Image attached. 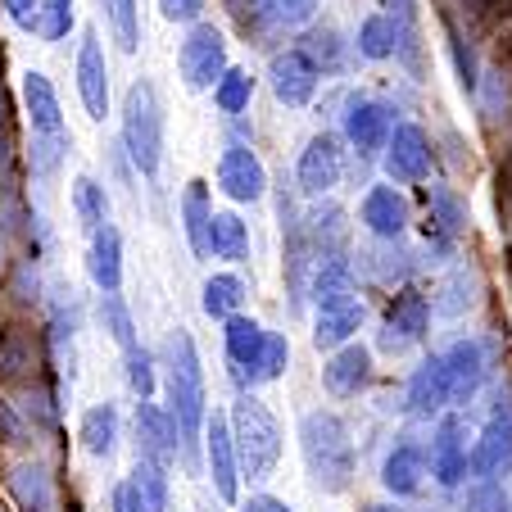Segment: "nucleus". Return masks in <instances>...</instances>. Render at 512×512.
<instances>
[{
	"label": "nucleus",
	"instance_id": "f257e3e1",
	"mask_svg": "<svg viewBox=\"0 0 512 512\" xmlns=\"http://www.w3.org/2000/svg\"><path fill=\"white\" fill-rule=\"evenodd\" d=\"M164 399H168L164 413L177 426V449H186V463H195V445H200V435H204L209 408H204L200 354H195V340L182 327L168 331V345H164Z\"/></svg>",
	"mask_w": 512,
	"mask_h": 512
},
{
	"label": "nucleus",
	"instance_id": "f03ea898",
	"mask_svg": "<svg viewBox=\"0 0 512 512\" xmlns=\"http://www.w3.org/2000/svg\"><path fill=\"white\" fill-rule=\"evenodd\" d=\"M300 454L309 467V481L322 494H345L354 485L358 458H354V440H349V426L340 422L327 408H313L300 417Z\"/></svg>",
	"mask_w": 512,
	"mask_h": 512
},
{
	"label": "nucleus",
	"instance_id": "7ed1b4c3",
	"mask_svg": "<svg viewBox=\"0 0 512 512\" xmlns=\"http://www.w3.org/2000/svg\"><path fill=\"white\" fill-rule=\"evenodd\" d=\"M227 431H232V449H236V467H241L250 481H263L272 476L281 458V431L272 422L268 404H263L254 390H241L232 404V417H227Z\"/></svg>",
	"mask_w": 512,
	"mask_h": 512
},
{
	"label": "nucleus",
	"instance_id": "20e7f679",
	"mask_svg": "<svg viewBox=\"0 0 512 512\" xmlns=\"http://www.w3.org/2000/svg\"><path fill=\"white\" fill-rule=\"evenodd\" d=\"M123 145L136 173L155 182L164 164V114H159V96L150 82H132L123 96Z\"/></svg>",
	"mask_w": 512,
	"mask_h": 512
},
{
	"label": "nucleus",
	"instance_id": "39448f33",
	"mask_svg": "<svg viewBox=\"0 0 512 512\" xmlns=\"http://www.w3.org/2000/svg\"><path fill=\"white\" fill-rule=\"evenodd\" d=\"M177 64H182V82L191 91L218 87V78L227 73V41H223V32L209 28V23H195V28L186 32V41H182Z\"/></svg>",
	"mask_w": 512,
	"mask_h": 512
},
{
	"label": "nucleus",
	"instance_id": "423d86ee",
	"mask_svg": "<svg viewBox=\"0 0 512 512\" xmlns=\"http://www.w3.org/2000/svg\"><path fill=\"white\" fill-rule=\"evenodd\" d=\"M512 472V408H494L490 426L467 449V476L476 481H499Z\"/></svg>",
	"mask_w": 512,
	"mask_h": 512
},
{
	"label": "nucleus",
	"instance_id": "0eeeda50",
	"mask_svg": "<svg viewBox=\"0 0 512 512\" xmlns=\"http://www.w3.org/2000/svg\"><path fill=\"white\" fill-rule=\"evenodd\" d=\"M426 327H431V304H426V295H417L413 286H404L395 300H390L377 340H381V349H386V354H399V349L426 340Z\"/></svg>",
	"mask_w": 512,
	"mask_h": 512
},
{
	"label": "nucleus",
	"instance_id": "6e6552de",
	"mask_svg": "<svg viewBox=\"0 0 512 512\" xmlns=\"http://www.w3.org/2000/svg\"><path fill=\"white\" fill-rule=\"evenodd\" d=\"M426 467H431V476L445 490L467 481V422L458 413L440 417V426L431 435V449H426Z\"/></svg>",
	"mask_w": 512,
	"mask_h": 512
},
{
	"label": "nucleus",
	"instance_id": "1a4fd4ad",
	"mask_svg": "<svg viewBox=\"0 0 512 512\" xmlns=\"http://www.w3.org/2000/svg\"><path fill=\"white\" fill-rule=\"evenodd\" d=\"M386 173L390 182L399 186H413L431 173V141L417 123H395L390 127V141H386Z\"/></svg>",
	"mask_w": 512,
	"mask_h": 512
},
{
	"label": "nucleus",
	"instance_id": "9d476101",
	"mask_svg": "<svg viewBox=\"0 0 512 512\" xmlns=\"http://www.w3.org/2000/svg\"><path fill=\"white\" fill-rule=\"evenodd\" d=\"M204 463H209V476H213V490L223 503H236L241 494V467H236V449H232V431H227V417L213 413L204 417Z\"/></svg>",
	"mask_w": 512,
	"mask_h": 512
},
{
	"label": "nucleus",
	"instance_id": "9b49d317",
	"mask_svg": "<svg viewBox=\"0 0 512 512\" xmlns=\"http://www.w3.org/2000/svg\"><path fill=\"white\" fill-rule=\"evenodd\" d=\"M268 82H272V96H277L281 105L300 109V105L313 100L322 73L304 50H281V55H272V64H268Z\"/></svg>",
	"mask_w": 512,
	"mask_h": 512
},
{
	"label": "nucleus",
	"instance_id": "f8f14e48",
	"mask_svg": "<svg viewBox=\"0 0 512 512\" xmlns=\"http://www.w3.org/2000/svg\"><path fill=\"white\" fill-rule=\"evenodd\" d=\"M340 173H345V155H340V141L331 132L313 136L309 150L300 155V168H295V186H300V195H327L340 186Z\"/></svg>",
	"mask_w": 512,
	"mask_h": 512
},
{
	"label": "nucleus",
	"instance_id": "ddd939ff",
	"mask_svg": "<svg viewBox=\"0 0 512 512\" xmlns=\"http://www.w3.org/2000/svg\"><path fill=\"white\" fill-rule=\"evenodd\" d=\"M218 186H223L232 200L254 204L268 195V168L259 164L250 145H227L223 159H218Z\"/></svg>",
	"mask_w": 512,
	"mask_h": 512
},
{
	"label": "nucleus",
	"instance_id": "4468645a",
	"mask_svg": "<svg viewBox=\"0 0 512 512\" xmlns=\"http://www.w3.org/2000/svg\"><path fill=\"white\" fill-rule=\"evenodd\" d=\"M136 458H150L155 467H173L177 458V426L159 404L141 399L136 404Z\"/></svg>",
	"mask_w": 512,
	"mask_h": 512
},
{
	"label": "nucleus",
	"instance_id": "2eb2a0df",
	"mask_svg": "<svg viewBox=\"0 0 512 512\" xmlns=\"http://www.w3.org/2000/svg\"><path fill=\"white\" fill-rule=\"evenodd\" d=\"M390 127H395V114H390L381 100H363L354 96L345 109V136L358 155H381L390 141Z\"/></svg>",
	"mask_w": 512,
	"mask_h": 512
},
{
	"label": "nucleus",
	"instance_id": "dca6fc26",
	"mask_svg": "<svg viewBox=\"0 0 512 512\" xmlns=\"http://www.w3.org/2000/svg\"><path fill=\"white\" fill-rule=\"evenodd\" d=\"M440 358H445V372H449V408H467L485 381V345L481 340H458Z\"/></svg>",
	"mask_w": 512,
	"mask_h": 512
},
{
	"label": "nucleus",
	"instance_id": "f3484780",
	"mask_svg": "<svg viewBox=\"0 0 512 512\" xmlns=\"http://www.w3.org/2000/svg\"><path fill=\"white\" fill-rule=\"evenodd\" d=\"M358 218H363V227H368L377 241H399V236L408 232V223H413L408 200L395 191V186H372V191L363 195V209H358Z\"/></svg>",
	"mask_w": 512,
	"mask_h": 512
},
{
	"label": "nucleus",
	"instance_id": "a211bd4d",
	"mask_svg": "<svg viewBox=\"0 0 512 512\" xmlns=\"http://www.w3.org/2000/svg\"><path fill=\"white\" fill-rule=\"evenodd\" d=\"M404 404L413 417H435L449 408V372H445V358L431 354L417 363V372L408 377V390H404Z\"/></svg>",
	"mask_w": 512,
	"mask_h": 512
},
{
	"label": "nucleus",
	"instance_id": "6ab92c4d",
	"mask_svg": "<svg viewBox=\"0 0 512 512\" xmlns=\"http://www.w3.org/2000/svg\"><path fill=\"white\" fill-rule=\"evenodd\" d=\"M78 96L96 123L109 114V68H105V50H100L96 32H87L78 50Z\"/></svg>",
	"mask_w": 512,
	"mask_h": 512
},
{
	"label": "nucleus",
	"instance_id": "aec40b11",
	"mask_svg": "<svg viewBox=\"0 0 512 512\" xmlns=\"http://www.w3.org/2000/svg\"><path fill=\"white\" fill-rule=\"evenodd\" d=\"M263 336H268V331L254 318H241V313L227 318L223 340H227V358H232V377L241 390H254V363H259V354H263Z\"/></svg>",
	"mask_w": 512,
	"mask_h": 512
},
{
	"label": "nucleus",
	"instance_id": "412c9836",
	"mask_svg": "<svg viewBox=\"0 0 512 512\" xmlns=\"http://www.w3.org/2000/svg\"><path fill=\"white\" fill-rule=\"evenodd\" d=\"M87 272L100 286V295H118V286H123V236H118V227L105 223L100 232H91Z\"/></svg>",
	"mask_w": 512,
	"mask_h": 512
},
{
	"label": "nucleus",
	"instance_id": "4be33fe9",
	"mask_svg": "<svg viewBox=\"0 0 512 512\" xmlns=\"http://www.w3.org/2000/svg\"><path fill=\"white\" fill-rule=\"evenodd\" d=\"M368 377H372L368 345H340L336 358H331L327 368H322V381H327V390L336 399H354L358 390L368 386Z\"/></svg>",
	"mask_w": 512,
	"mask_h": 512
},
{
	"label": "nucleus",
	"instance_id": "5701e85b",
	"mask_svg": "<svg viewBox=\"0 0 512 512\" xmlns=\"http://www.w3.org/2000/svg\"><path fill=\"white\" fill-rule=\"evenodd\" d=\"M422 476H426V445H413V440L395 445L386 454V463H381V485L390 494H399V499H413L422 490Z\"/></svg>",
	"mask_w": 512,
	"mask_h": 512
},
{
	"label": "nucleus",
	"instance_id": "b1692460",
	"mask_svg": "<svg viewBox=\"0 0 512 512\" xmlns=\"http://www.w3.org/2000/svg\"><path fill=\"white\" fill-rule=\"evenodd\" d=\"M363 318H368V309H363V300H358V295H354V300H345V304H327V309H318L313 345H318V349L349 345V336L363 327Z\"/></svg>",
	"mask_w": 512,
	"mask_h": 512
},
{
	"label": "nucleus",
	"instance_id": "393cba45",
	"mask_svg": "<svg viewBox=\"0 0 512 512\" xmlns=\"http://www.w3.org/2000/svg\"><path fill=\"white\" fill-rule=\"evenodd\" d=\"M309 286H313V300H318V309L354 300V263H349V254L318 259V263H313V281H309Z\"/></svg>",
	"mask_w": 512,
	"mask_h": 512
},
{
	"label": "nucleus",
	"instance_id": "a878e982",
	"mask_svg": "<svg viewBox=\"0 0 512 512\" xmlns=\"http://www.w3.org/2000/svg\"><path fill=\"white\" fill-rule=\"evenodd\" d=\"M23 100H28L32 136H59V132H64L59 96H55V87H50L46 73H28V78H23Z\"/></svg>",
	"mask_w": 512,
	"mask_h": 512
},
{
	"label": "nucleus",
	"instance_id": "bb28decb",
	"mask_svg": "<svg viewBox=\"0 0 512 512\" xmlns=\"http://www.w3.org/2000/svg\"><path fill=\"white\" fill-rule=\"evenodd\" d=\"M10 494H14V503H19V512H55V485H50V476L41 463L14 467Z\"/></svg>",
	"mask_w": 512,
	"mask_h": 512
},
{
	"label": "nucleus",
	"instance_id": "cd10ccee",
	"mask_svg": "<svg viewBox=\"0 0 512 512\" xmlns=\"http://www.w3.org/2000/svg\"><path fill=\"white\" fill-rule=\"evenodd\" d=\"M209 218H213V204H209V182H191L182 191V223H186V241L191 250L209 254Z\"/></svg>",
	"mask_w": 512,
	"mask_h": 512
},
{
	"label": "nucleus",
	"instance_id": "c85d7f7f",
	"mask_svg": "<svg viewBox=\"0 0 512 512\" xmlns=\"http://www.w3.org/2000/svg\"><path fill=\"white\" fill-rule=\"evenodd\" d=\"M78 435H82V449H87L91 458H114V449H118V408L114 404L87 408Z\"/></svg>",
	"mask_w": 512,
	"mask_h": 512
},
{
	"label": "nucleus",
	"instance_id": "c756f323",
	"mask_svg": "<svg viewBox=\"0 0 512 512\" xmlns=\"http://www.w3.org/2000/svg\"><path fill=\"white\" fill-rule=\"evenodd\" d=\"M209 254L232 263H241L250 254V232H245V223L236 213H213L209 218Z\"/></svg>",
	"mask_w": 512,
	"mask_h": 512
},
{
	"label": "nucleus",
	"instance_id": "7c9ffc66",
	"mask_svg": "<svg viewBox=\"0 0 512 512\" xmlns=\"http://www.w3.org/2000/svg\"><path fill=\"white\" fill-rule=\"evenodd\" d=\"M241 304H245V281L241 277L218 272V277L204 281V313H209V318L227 322V318H236V313H241Z\"/></svg>",
	"mask_w": 512,
	"mask_h": 512
},
{
	"label": "nucleus",
	"instance_id": "2f4dec72",
	"mask_svg": "<svg viewBox=\"0 0 512 512\" xmlns=\"http://www.w3.org/2000/svg\"><path fill=\"white\" fill-rule=\"evenodd\" d=\"M73 213H78V223L87 227V232H100V227L109 223V195L96 177L82 173L78 182H73Z\"/></svg>",
	"mask_w": 512,
	"mask_h": 512
},
{
	"label": "nucleus",
	"instance_id": "473e14b6",
	"mask_svg": "<svg viewBox=\"0 0 512 512\" xmlns=\"http://www.w3.org/2000/svg\"><path fill=\"white\" fill-rule=\"evenodd\" d=\"M136 490V499H141L145 512H168V472L164 467H155L150 458H136L132 463V481H127Z\"/></svg>",
	"mask_w": 512,
	"mask_h": 512
},
{
	"label": "nucleus",
	"instance_id": "72a5a7b5",
	"mask_svg": "<svg viewBox=\"0 0 512 512\" xmlns=\"http://www.w3.org/2000/svg\"><path fill=\"white\" fill-rule=\"evenodd\" d=\"M426 209H431V218H426V223H435L440 232L449 236V241H454V236H463L467 209L458 204L454 191H445V186H431V191H426Z\"/></svg>",
	"mask_w": 512,
	"mask_h": 512
},
{
	"label": "nucleus",
	"instance_id": "f704fd0d",
	"mask_svg": "<svg viewBox=\"0 0 512 512\" xmlns=\"http://www.w3.org/2000/svg\"><path fill=\"white\" fill-rule=\"evenodd\" d=\"M250 96H254V78L245 73V68H227L223 78H218V87H213V105L223 109V114H245L250 109Z\"/></svg>",
	"mask_w": 512,
	"mask_h": 512
},
{
	"label": "nucleus",
	"instance_id": "c9c22d12",
	"mask_svg": "<svg viewBox=\"0 0 512 512\" xmlns=\"http://www.w3.org/2000/svg\"><path fill=\"white\" fill-rule=\"evenodd\" d=\"M358 55L363 59H390L395 55V23L386 14H372V19L358 23Z\"/></svg>",
	"mask_w": 512,
	"mask_h": 512
},
{
	"label": "nucleus",
	"instance_id": "e433bc0d",
	"mask_svg": "<svg viewBox=\"0 0 512 512\" xmlns=\"http://www.w3.org/2000/svg\"><path fill=\"white\" fill-rule=\"evenodd\" d=\"M100 318H105V331L118 340V349H136L141 340H136V322H132V313H127V304L118 300V295H100Z\"/></svg>",
	"mask_w": 512,
	"mask_h": 512
},
{
	"label": "nucleus",
	"instance_id": "4c0bfd02",
	"mask_svg": "<svg viewBox=\"0 0 512 512\" xmlns=\"http://www.w3.org/2000/svg\"><path fill=\"white\" fill-rule=\"evenodd\" d=\"M286 363H290L286 336H281V331H268V336H263V354H259V363H254V386H263V381H281Z\"/></svg>",
	"mask_w": 512,
	"mask_h": 512
},
{
	"label": "nucleus",
	"instance_id": "58836bf2",
	"mask_svg": "<svg viewBox=\"0 0 512 512\" xmlns=\"http://www.w3.org/2000/svg\"><path fill=\"white\" fill-rule=\"evenodd\" d=\"M100 5H105V14H109V28H114L118 46L132 55L136 41H141V28H136V0H100Z\"/></svg>",
	"mask_w": 512,
	"mask_h": 512
},
{
	"label": "nucleus",
	"instance_id": "ea45409f",
	"mask_svg": "<svg viewBox=\"0 0 512 512\" xmlns=\"http://www.w3.org/2000/svg\"><path fill=\"white\" fill-rule=\"evenodd\" d=\"M227 14H232V23L245 37H259V32L268 28V19H277L272 0H227Z\"/></svg>",
	"mask_w": 512,
	"mask_h": 512
},
{
	"label": "nucleus",
	"instance_id": "a19ab883",
	"mask_svg": "<svg viewBox=\"0 0 512 512\" xmlns=\"http://www.w3.org/2000/svg\"><path fill=\"white\" fill-rule=\"evenodd\" d=\"M123 363H127V386L136 390V399H150V395H155L159 377H155V358H150V349H141V345L127 349Z\"/></svg>",
	"mask_w": 512,
	"mask_h": 512
},
{
	"label": "nucleus",
	"instance_id": "79ce46f5",
	"mask_svg": "<svg viewBox=\"0 0 512 512\" xmlns=\"http://www.w3.org/2000/svg\"><path fill=\"white\" fill-rule=\"evenodd\" d=\"M73 28V0H41L37 10V32L46 41H64Z\"/></svg>",
	"mask_w": 512,
	"mask_h": 512
},
{
	"label": "nucleus",
	"instance_id": "37998d69",
	"mask_svg": "<svg viewBox=\"0 0 512 512\" xmlns=\"http://www.w3.org/2000/svg\"><path fill=\"white\" fill-rule=\"evenodd\" d=\"M304 55L318 64V73H336L340 68V37H336V28H313L309 32V50Z\"/></svg>",
	"mask_w": 512,
	"mask_h": 512
},
{
	"label": "nucleus",
	"instance_id": "c03bdc74",
	"mask_svg": "<svg viewBox=\"0 0 512 512\" xmlns=\"http://www.w3.org/2000/svg\"><path fill=\"white\" fill-rule=\"evenodd\" d=\"M64 150H68V132H59V136H32V173L50 177L59 168V159H64Z\"/></svg>",
	"mask_w": 512,
	"mask_h": 512
},
{
	"label": "nucleus",
	"instance_id": "a18cd8bd",
	"mask_svg": "<svg viewBox=\"0 0 512 512\" xmlns=\"http://www.w3.org/2000/svg\"><path fill=\"white\" fill-rule=\"evenodd\" d=\"M508 490L499 481H476L463 499V512H508Z\"/></svg>",
	"mask_w": 512,
	"mask_h": 512
},
{
	"label": "nucleus",
	"instance_id": "49530a36",
	"mask_svg": "<svg viewBox=\"0 0 512 512\" xmlns=\"http://www.w3.org/2000/svg\"><path fill=\"white\" fill-rule=\"evenodd\" d=\"M159 14L168 23H195L204 14V0H159Z\"/></svg>",
	"mask_w": 512,
	"mask_h": 512
},
{
	"label": "nucleus",
	"instance_id": "de8ad7c7",
	"mask_svg": "<svg viewBox=\"0 0 512 512\" xmlns=\"http://www.w3.org/2000/svg\"><path fill=\"white\" fill-rule=\"evenodd\" d=\"M272 10H277L281 23H304V19H313L318 0H272Z\"/></svg>",
	"mask_w": 512,
	"mask_h": 512
},
{
	"label": "nucleus",
	"instance_id": "09e8293b",
	"mask_svg": "<svg viewBox=\"0 0 512 512\" xmlns=\"http://www.w3.org/2000/svg\"><path fill=\"white\" fill-rule=\"evenodd\" d=\"M5 10H10V19L19 23V28L37 32V10H41V0H5Z\"/></svg>",
	"mask_w": 512,
	"mask_h": 512
},
{
	"label": "nucleus",
	"instance_id": "8fccbe9b",
	"mask_svg": "<svg viewBox=\"0 0 512 512\" xmlns=\"http://www.w3.org/2000/svg\"><path fill=\"white\" fill-rule=\"evenodd\" d=\"M463 286H467V277H454V281H449V286H445L449 300L440 304V313H449V318H454V313H463Z\"/></svg>",
	"mask_w": 512,
	"mask_h": 512
},
{
	"label": "nucleus",
	"instance_id": "3c124183",
	"mask_svg": "<svg viewBox=\"0 0 512 512\" xmlns=\"http://www.w3.org/2000/svg\"><path fill=\"white\" fill-rule=\"evenodd\" d=\"M241 512H290L281 499H272V494H250V499L241 503Z\"/></svg>",
	"mask_w": 512,
	"mask_h": 512
},
{
	"label": "nucleus",
	"instance_id": "603ef678",
	"mask_svg": "<svg viewBox=\"0 0 512 512\" xmlns=\"http://www.w3.org/2000/svg\"><path fill=\"white\" fill-rule=\"evenodd\" d=\"M114 512H145L141 508V499H136V490H132V485H114Z\"/></svg>",
	"mask_w": 512,
	"mask_h": 512
},
{
	"label": "nucleus",
	"instance_id": "864d4df0",
	"mask_svg": "<svg viewBox=\"0 0 512 512\" xmlns=\"http://www.w3.org/2000/svg\"><path fill=\"white\" fill-rule=\"evenodd\" d=\"M363 512H404V508H399V503H368Z\"/></svg>",
	"mask_w": 512,
	"mask_h": 512
}]
</instances>
